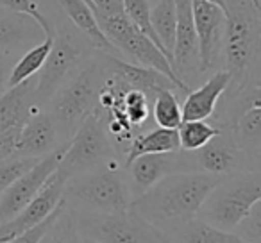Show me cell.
I'll return each mask as SVG.
<instances>
[{
	"instance_id": "obj_25",
	"label": "cell",
	"mask_w": 261,
	"mask_h": 243,
	"mask_svg": "<svg viewBox=\"0 0 261 243\" xmlns=\"http://www.w3.org/2000/svg\"><path fill=\"white\" fill-rule=\"evenodd\" d=\"M52 34H47V38H45L41 43L34 45V47L29 48V50H25L23 54L18 56V59H16L15 65H13V68H11V75H9L8 88L16 86V84L23 83L25 79L34 77L38 72H40L41 66H43V63H45V59H47L48 52H50Z\"/></svg>"
},
{
	"instance_id": "obj_9",
	"label": "cell",
	"mask_w": 261,
	"mask_h": 243,
	"mask_svg": "<svg viewBox=\"0 0 261 243\" xmlns=\"http://www.w3.org/2000/svg\"><path fill=\"white\" fill-rule=\"evenodd\" d=\"M179 172H195L188 150H175L165 154H143L123 165V174L129 186L130 200L145 193L150 186Z\"/></svg>"
},
{
	"instance_id": "obj_7",
	"label": "cell",
	"mask_w": 261,
	"mask_h": 243,
	"mask_svg": "<svg viewBox=\"0 0 261 243\" xmlns=\"http://www.w3.org/2000/svg\"><path fill=\"white\" fill-rule=\"evenodd\" d=\"M75 227L81 238L97 243H172L165 232L147 224L130 209L120 213L75 211Z\"/></svg>"
},
{
	"instance_id": "obj_29",
	"label": "cell",
	"mask_w": 261,
	"mask_h": 243,
	"mask_svg": "<svg viewBox=\"0 0 261 243\" xmlns=\"http://www.w3.org/2000/svg\"><path fill=\"white\" fill-rule=\"evenodd\" d=\"M123 13H125V16L133 22V25H135L140 33L145 34L147 38H150V40L158 45V48L163 52L160 40H158L156 33H154V29H152V23H150V4L147 0H123Z\"/></svg>"
},
{
	"instance_id": "obj_35",
	"label": "cell",
	"mask_w": 261,
	"mask_h": 243,
	"mask_svg": "<svg viewBox=\"0 0 261 243\" xmlns=\"http://www.w3.org/2000/svg\"><path fill=\"white\" fill-rule=\"evenodd\" d=\"M95 18L97 16H113L123 13V0H86Z\"/></svg>"
},
{
	"instance_id": "obj_2",
	"label": "cell",
	"mask_w": 261,
	"mask_h": 243,
	"mask_svg": "<svg viewBox=\"0 0 261 243\" xmlns=\"http://www.w3.org/2000/svg\"><path fill=\"white\" fill-rule=\"evenodd\" d=\"M104 77L106 70L100 59V50H97L84 59L48 98L45 109L54 120L63 142H68L83 124V120L93 113Z\"/></svg>"
},
{
	"instance_id": "obj_18",
	"label": "cell",
	"mask_w": 261,
	"mask_h": 243,
	"mask_svg": "<svg viewBox=\"0 0 261 243\" xmlns=\"http://www.w3.org/2000/svg\"><path fill=\"white\" fill-rule=\"evenodd\" d=\"M229 83H231V73L227 70H217L197 88L190 90L181 104L182 122L210 120V116L213 115L215 107H217L218 98L222 97Z\"/></svg>"
},
{
	"instance_id": "obj_41",
	"label": "cell",
	"mask_w": 261,
	"mask_h": 243,
	"mask_svg": "<svg viewBox=\"0 0 261 243\" xmlns=\"http://www.w3.org/2000/svg\"><path fill=\"white\" fill-rule=\"evenodd\" d=\"M147 2H149L150 6H154V4H156V2H158V0H147Z\"/></svg>"
},
{
	"instance_id": "obj_31",
	"label": "cell",
	"mask_w": 261,
	"mask_h": 243,
	"mask_svg": "<svg viewBox=\"0 0 261 243\" xmlns=\"http://www.w3.org/2000/svg\"><path fill=\"white\" fill-rule=\"evenodd\" d=\"M36 161H38L36 157H22V156H15L6 161H0V195L8 190L23 172L29 170Z\"/></svg>"
},
{
	"instance_id": "obj_11",
	"label": "cell",
	"mask_w": 261,
	"mask_h": 243,
	"mask_svg": "<svg viewBox=\"0 0 261 243\" xmlns=\"http://www.w3.org/2000/svg\"><path fill=\"white\" fill-rule=\"evenodd\" d=\"M172 70L190 90L202 83L192 0H175V45L172 54Z\"/></svg>"
},
{
	"instance_id": "obj_13",
	"label": "cell",
	"mask_w": 261,
	"mask_h": 243,
	"mask_svg": "<svg viewBox=\"0 0 261 243\" xmlns=\"http://www.w3.org/2000/svg\"><path fill=\"white\" fill-rule=\"evenodd\" d=\"M65 142L63 145H59L56 150H52L50 154L43 156L41 159H38L33 167L27 172H23L2 195H0V224L11 220L13 217L20 213L23 209L25 204H29L33 200V197L41 190V186L45 184L48 177L56 172L61 156L66 149Z\"/></svg>"
},
{
	"instance_id": "obj_21",
	"label": "cell",
	"mask_w": 261,
	"mask_h": 243,
	"mask_svg": "<svg viewBox=\"0 0 261 243\" xmlns=\"http://www.w3.org/2000/svg\"><path fill=\"white\" fill-rule=\"evenodd\" d=\"M179 150V134L177 129H165V127H152L150 131H142L133 138L125 156L123 165L133 161L135 157L143 154H165Z\"/></svg>"
},
{
	"instance_id": "obj_27",
	"label": "cell",
	"mask_w": 261,
	"mask_h": 243,
	"mask_svg": "<svg viewBox=\"0 0 261 243\" xmlns=\"http://www.w3.org/2000/svg\"><path fill=\"white\" fill-rule=\"evenodd\" d=\"M220 129L211 125L207 120H188L181 122L177 127L179 134V149L181 150H197L202 145H206L213 136H217Z\"/></svg>"
},
{
	"instance_id": "obj_24",
	"label": "cell",
	"mask_w": 261,
	"mask_h": 243,
	"mask_svg": "<svg viewBox=\"0 0 261 243\" xmlns=\"http://www.w3.org/2000/svg\"><path fill=\"white\" fill-rule=\"evenodd\" d=\"M150 23L172 65L175 45V0H158L156 4L150 6Z\"/></svg>"
},
{
	"instance_id": "obj_34",
	"label": "cell",
	"mask_w": 261,
	"mask_h": 243,
	"mask_svg": "<svg viewBox=\"0 0 261 243\" xmlns=\"http://www.w3.org/2000/svg\"><path fill=\"white\" fill-rule=\"evenodd\" d=\"M20 129L15 127L0 134V161H6L9 157L16 156V149H18V138H20Z\"/></svg>"
},
{
	"instance_id": "obj_19",
	"label": "cell",
	"mask_w": 261,
	"mask_h": 243,
	"mask_svg": "<svg viewBox=\"0 0 261 243\" xmlns=\"http://www.w3.org/2000/svg\"><path fill=\"white\" fill-rule=\"evenodd\" d=\"M34 88L36 75L8 88L0 95V134L9 129L22 127L33 113L41 109L34 100Z\"/></svg>"
},
{
	"instance_id": "obj_16",
	"label": "cell",
	"mask_w": 261,
	"mask_h": 243,
	"mask_svg": "<svg viewBox=\"0 0 261 243\" xmlns=\"http://www.w3.org/2000/svg\"><path fill=\"white\" fill-rule=\"evenodd\" d=\"M102 63H104L106 70H109L111 73H115L116 77L127 83L130 88L142 91L147 97L150 98V102L154 100L158 91L161 90H175L181 95H185L181 91V88L170 79L165 73L158 72L152 68H145V66L135 65V63H129L125 59H122L120 56L108 54V52H100Z\"/></svg>"
},
{
	"instance_id": "obj_10",
	"label": "cell",
	"mask_w": 261,
	"mask_h": 243,
	"mask_svg": "<svg viewBox=\"0 0 261 243\" xmlns=\"http://www.w3.org/2000/svg\"><path fill=\"white\" fill-rule=\"evenodd\" d=\"M190 159H192L195 172H204V174L217 175V177H227V175L238 174L249 168H261V165L254 163L236 145L231 132L225 129H220V132L213 136L206 145L192 150Z\"/></svg>"
},
{
	"instance_id": "obj_40",
	"label": "cell",
	"mask_w": 261,
	"mask_h": 243,
	"mask_svg": "<svg viewBox=\"0 0 261 243\" xmlns=\"http://www.w3.org/2000/svg\"><path fill=\"white\" fill-rule=\"evenodd\" d=\"M252 2H254V4L257 6V8H261V2H259V0H252Z\"/></svg>"
},
{
	"instance_id": "obj_36",
	"label": "cell",
	"mask_w": 261,
	"mask_h": 243,
	"mask_svg": "<svg viewBox=\"0 0 261 243\" xmlns=\"http://www.w3.org/2000/svg\"><path fill=\"white\" fill-rule=\"evenodd\" d=\"M16 56L11 54H2L0 52V95L8 90V83H9V75H11V68L16 61Z\"/></svg>"
},
{
	"instance_id": "obj_3",
	"label": "cell",
	"mask_w": 261,
	"mask_h": 243,
	"mask_svg": "<svg viewBox=\"0 0 261 243\" xmlns=\"http://www.w3.org/2000/svg\"><path fill=\"white\" fill-rule=\"evenodd\" d=\"M261 61V8L252 0H225L222 70L240 84L259 75Z\"/></svg>"
},
{
	"instance_id": "obj_39",
	"label": "cell",
	"mask_w": 261,
	"mask_h": 243,
	"mask_svg": "<svg viewBox=\"0 0 261 243\" xmlns=\"http://www.w3.org/2000/svg\"><path fill=\"white\" fill-rule=\"evenodd\" d=\"M81 243H97V241H91V239H86V238H81Z\"/></svg>"
},
{
	"instance_id": "obj_15",
	"label": "cell",
	"mask_w": 261,
	"mask_h": 243,
	"mask_svg": "<svg viewBox=\"0 0 261 243\" xmlns=\"http://www.w3.org/2000/svg\"><path fill=\"white\" fill-rule=\"evenodd\" d=\"M47 38L43 25L29 13L0 6V52L18 58Z\"/></svg>"
},
{
	"instance_id": "obj_12",
	"label": "cell",
	"mask_w": 261,
	"mask_h": 243,
	"mask_svg": "<svg viewBox=\"0 0 261 243\" xmlns=\"http://www.w3.org/2000/svg\"><path fill=\"white\" fill-rule=\"evenodd\" d=\"M197 47H199L200 75L222 70L225 11L206 0H192Z\"/></svg>"
},
{
	"instance_id": "obj_17",
	"label": "cell",
	"mask_w": 261,
	"mask_h": 243,
	"mask_svg": "<svg viewBox=\"0 0 261 243\" xmlns=\"http://www.w3.org/2000/svg\"><path fill=\"white\" fill-rule=\"evenodd\" d=\"M63 143L65 142L59 136L52 116L47 113V109L41 107L33 113L20 129L16 156L41 159Z\"/></svg>"
},
{
	"instance_id": "obj_8",
	"label": "cell",
	"mask_w": 261,
	"mask_h": 243,
	"mask_svg": "<svg viewBox=\"0 0 261 243\" xmlns=\"http://www.w3.org/2000/svg\"><path fill=\"white\" fill-rule=\"evenodd\" d=\"M113 157H122V154L113 145L108 136L100 115L93 111L83 120L73 136L66 143V149L61 156L56 170L66 179L88 174L91 170L104 167Z\"/></svg>"
},
{
	"instance_id": "obj_22",
	"label": "cell",
	"mask_w": 261,
	"mask_h": 243,
	"mask_svg": "<svg viewBox=\"0 0 261 243\" xmlns=\"http://www.w3.org/2000/svg\"><path fill=\"white\" fill-rule=\"evenodd\" d=\"M225 131L231 132L236 145L254 161L261 165V105L250 107Z\"/></svg>"
},
{
	"instance_id": "obj_5",
	"label": "cell",
	"mask_w": 261,
	"mask_h": 243,
	"mask_svg": "<svg viewBox=\"0 0 261 243\" xmlns=\"http://www.w3.org/2000/svg\"><path fill=\"white\" fill-rule=\"evenodd\" d=\"M257 200H261V168H249L222 177L207 193L195 218L217 229L232 231Z\"/></svg>"
},
{
	"instance_id": "obj_26",
	"label": "cell",
	"mask_w": 261,
	"mask_h": 243,
	"mask_svg": "<svg viewBox=\"0 0 261 243\" xmlns=\"http://www.w3.org/2000/svg\"><path fill=\"white\" fill-rule=\"evenodd\" d=\"M179 91L175 90H161L156 93L152 100V122L158 127L165 129H177L181 125V100Z\"/></svg>"
},
{
	"instance_id": "obj_28",
	"label": "cell",
	"mask_w": 261,
	"mask_h": 243,
	"mask_svg": "<svg viewBox=\"0 0 261 243\" xmlns=\"http://www.w3.org/2000/svg\"><path fill=\"white\" fill-rule=\"evenodd\" d=\"M38 243H81V234L75 227V214L72 207L66 206V202Z\"/></svg>"
},
{
	"instance_id": "obj_1",
	"label": "cell",
	"mask_w": 261,
	"mask_h": 243,
	"mask_svg": "<svg viewBox=\"0 0 261 243\" xmlns=\"http://www.w3.org/2000/svg\"><path fill=\"white\" fill-rule=\"evenodd\" d=\"M220 179L204 172L172 174L130 200L129 209L168 236L197 217L204 199Z\"/></svg>"
},
{
	"instance_id": "obj_38",
	"label": "cell",
	"mask_w": 261,
	"mask_h": 243,
	"mask_svg": "<svg viewBox=\"0 0 261 243\" xmlns=\"http://www.w3.org/2000/svg\"><path fill=\"white\" fill-rule=\"evenodd\" d=\"M206 2H211V4L218 6V8H222L225 11V0H206Z\"/></svg>"
},
{
	"instance_id": "obj_32",
	"label": "cell",
	"mask_w": 261,
	"mask_h": 243,
	"mask_svg": "<svg viewBox=\"0 0 261 243\" xmlns=\"http://www.w3.org/2000/svg\"><path fill=\"white\" fill-rule=\"evenodd\" d=\"M65 207V200H61V202L58 204V207H56L54 211H52L50 214H48L47 218H45L43 222H40L38 225H34V227L27 229V231L20 232L18 236H15V238L8 239V241L4 243H38L41 239V236L45 234V232L48 231V227L52 225V222L58 218V214L61 213V209Z\"/></svg>"
},
{
	"instance_id": "obj_20",
	"label": "cell",
	"mask_w": 261,
	"mask_h": 243,
	"mask_svg": "<svg viewBox=\"0 0 261 243\" xmlns=\"http://www.w3.org/2000/svg\"><path fill=\"white\" fill-rule=\"evenodd\" d=\"M61 9V13L65 15V18L93 45L97 50L108 52V54L120 56V52L109 43V40L104 36V33L98 27L95 15L91 11V8L86 4V0H56ZM122 58V56H120Z\"/></svg>"
},
{
	"instance_id": "obj_33",
	"label": "cell",
	"mask_w": 261,
	"mask_h": 243,
	"mask_svg": "<svg viewBox=\"0 0 261 243\" xmlns=\"http://www.w3.org/2000/svg\"><path fill=\"white\" fill-rule=\"evenodd\" d=\"M0 6L2 8H9V9H15V11H22V13H29V15H33L34 18L38 20V22L43 25L45 33L47 34H52L54 33V27H52V23L47 20V16L41 13V9L36 6V2L34 0H0Z\"/></svg>"
},
{
	"instance_id": "obj_6",
	"label": "cell",
	"mask_w": 261,
	"mask_h": 243,
	"mask_svg": "<svg viewBox=\"0 0 261 243\" xmlns=\"http://www.w3.org/2000/svg\"><path fill=\"white\" fill-rule=\"evenodd\" d=\"M97 48L65 18L61 13L54 20V34H52V47L45 59L41 70L36 73V88H34V100L40 107H45L48 98L61 86V83Z\"/></svg>"
},
{
	"instance_id": "obj_4",
	"label": "cell",
	"mask_w": 261,
	"mask_h": 243,
	"mask_svg": "<svg viewBox=\"0 0 261 243\" xmlns=\"http://www.w3.org/2000/svg\"><path fill=\"white\" fill-rule=\"evenodd\" d=\"M63 200L75 211H127L130 204V193L123 174V159L113 157L97 170L66 179Z\"/></svg>"
},
{
	"instance_id": "obj_37",
	"label": "cell",
	"mask_w": 261,
	"mask_h": 243,
	"mask_svg": "<svg viewBox=\"0 0 261 243\" xmlns=\"http://www.w3.org/2000/svg\"><path fill=\"white\" fill-rule=\"evenodd\" d=\"M34 2H36V6L41 9V13L47 16V20L54 27V20L61 16V9H59L58 2L56 0H34Z\"/></svg>"
},
{
	"instance_id": "obj_23",
	"label": "cell",
	"mask_w": 261,
	"mask_h": 243,
	"mask_svg": "<svg viewBox=\"0 0 261 243\" xmlns=\"http://www.w3.org/2000/svg\"><path fill=\"white\" fill-rule=\"evenodd\" d=\"M172 243H247L231 231L217 229L199 218H192L168 234Z\"/></svg>"
},
{
	"instance_id": "obj_30",
	"label": "cell",
	"mask_w": 261,
	"mask_h": 243,
	"mask_svg": "<svg viewBox=\"0 0 261 243\" xmlns=\"http://www.w3.org/2000/svg\"><path fill=\"white\" fill-rule=\"evenodd\" d=\"M231 232L247 243H261V200L250 207Z\"/></svg>"
},
{
	"instance_id": "obj_14",
	"label": "cell",
	"mask_w": 261,
	"mask_h": 243,
	"mask_svg": "<svg viewBox=\"0 0 261 243\" xmlns=\"http://www.w3.org/2000/svg\"><path fill=\"white\" fill-rule=\"evenodd\" d=\"M66 177L59 174L58 170L45 181L41 190L33 197L29 204L23 206L16 217L11 220L0 224V243L8 241V239L18 236L20 232L34 227L40 222H43L52 211L58 207V204L63 200V192H65Z\"/></svg>"
}]
</instances>
